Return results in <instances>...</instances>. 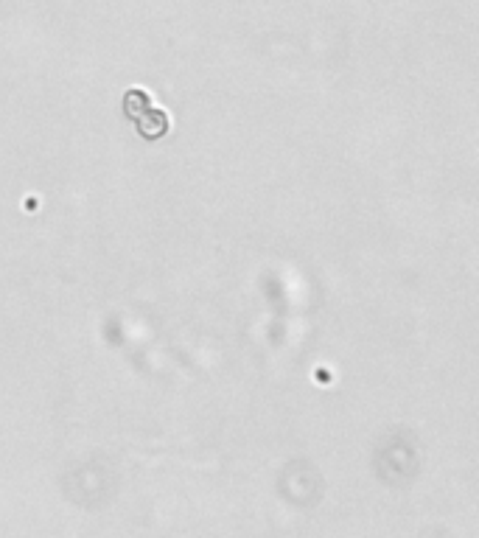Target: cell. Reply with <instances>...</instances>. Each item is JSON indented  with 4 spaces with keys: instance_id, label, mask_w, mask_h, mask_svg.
<instances>
[{
    "instance_id": "obj_1",
    "label": "cell",
    "mask_w": 479,
    "mask_h": 538,
    "mask_svg": "<svg viewBox=\"0 0 479 538\" xmlns=\"http://www.w3.org/2000/svg\"><path fill=\"white\" fill-rule=\"evenodd\" d=\"M124 113L135 124V129L141 132V138L146 141H157L169 132V115L163 110L152 107L149 93L141 87H129L127 96H124Z\"/></svg>"
}]
</instances>
